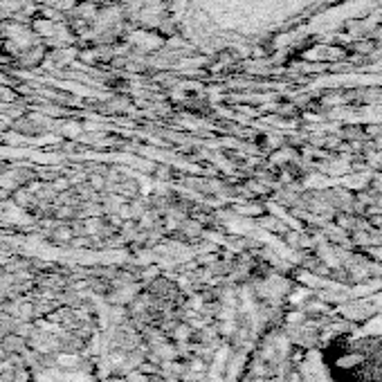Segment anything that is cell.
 Listing matches in <instances>:
<instances>
[{"instance_id":"obj_1","label":"cell","mask_w":382,"mask_h":382,"mask_svg":"<svg viewBox=\"0 0 382 382\" xmlns=\"http://www.w3.org/2000/svg\"><path fill=\"white\" fill-rule=\"evenodd\" d=\"M335 382H382V342H340L326 351Z\"/></svg>"}]
</instances>
